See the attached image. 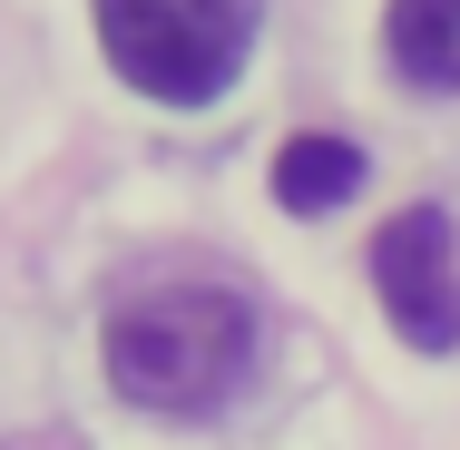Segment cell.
I'll return each mask as SVG.
<instances>
[{"label":"cell","mask_w":460,"mask_h":450,"mask_svg":"<svg viewBox=\"0 0 460 450\" xmlns=\"http://www.w3.org/2000/svg\"><path fill=\"white\" fill-rule=\"evenodd\" d=\"M343 196H363V147L353 137H284V157H275V206L284 216H333Z\"/></svg>","instance_id":"obj_5"},{"label":"cell","mask_w":460,"mask_h":450,"mask_svg":"<svg viewBox=\"0 0 460 450\" xmlns=\"http://www.w3.org/2000/svg\"><path fill=\"white\" fill-rule=\"evenodd\" d=\"M372 294H382V313L411 353L460 343V265H451V216L441 206H402L372 235Z\"/></svg>","instance_id":"obj_3"},{"label":"cell","mask_w":460,"mask_h":450,"mask_svg":"<svg viewBox=\"0 0 460 450\" xmlns=\"http://www.w3.org/2000/svg\"><path fill=\"white\" fill-rule=\"evenodd\" d=\"M382 49L411 89H460V0H392Z\"/></svg>","instance_id":"obj_4"},{"label":"cell","mask_w":460,"mask_h":450,"mask_svg":"<svg viewBox=\"0 0 460 450\" xmlns=\"http://www.w3.org/2000/svg\"><path fill=\"white\" fill-rule=\"evenodd\" d=\"M255 372V304L235 284H147L108 313V392L147 421H206Z\"/></svg>","instance_id":"obj_1"},{"label":"cell","mask_w":460,"mask_h":450,"mask_svg":"<svg viewBox=\"0 0 460 450\" xmlns=\"http://www.w3.org/2000/svg\"><path fill=\"white\" fill-rule=\"evenodd\" d=\"M255 20H265V0H98V49L137 98L206 108L235 89Z\"/></svg>","instance_id":"obj_2"}]
</instances>
